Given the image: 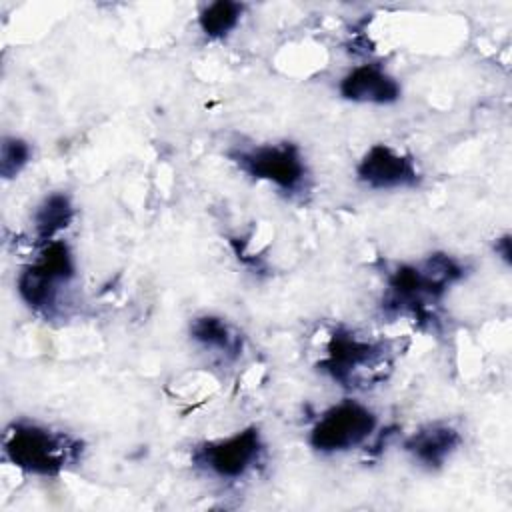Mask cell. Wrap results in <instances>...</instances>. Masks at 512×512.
Wrapping results in <instances>:
<instances>
[{"instance_id": "cell-1", "label": "cell", "mask_w": 512, "mask_h": 512, "mask_svg": "<svg viewBox=\"0 0 512 512\" xmlns=\"http://www.w3.org/2000/svg\"><path fill=\"white\" fill-rule=\"evenodd\" d=\"M464 274L466 268L442 252L430 254L420 264H400L388 274L382 306L392 314H410L422 320L430 314V304L438 302Z\"/></svg>"}, {"instance_id": "cell-2", "label": "cell", "mask_w": 512, "mask_h": 512, "mask_svg": "<svg viewBox=\"0 0 512 512\" xmlns=\"http://www.w3.org/2000/svg\"><path fill=\"white\" fill-rule=\"evenodd\" d=\"M2 452L26 474L58 476L82 460L84 442L36 422H12L4 430Z\"/></svg>"}, {"instance_id": "cell-3", "label": "cell", "mask_w": 512, "mask_h": 512, "mask_svg": "<svg viewBox=\"0 0 512 512\" xmlns=\"http://www.w3.org/2000/svg\"><path fill=\"white\" fill-rule=\"evenodd\" d=\"M392 360L390 342L360 338L350 330H334L318 368L344 388H368L386 380Z\"/></svg>"}, {"instance_id": "cell-4", "label": "cell", "mask_w": 512, "mask_h": 512, "mask_svg": "<svg viewBox=\"0 0 512 512\" xmlns=\"http://www.w3.org/2000/svg\"><path fill=\"white\" fill-rule=\"evenodd\" d=\"M228 158L250 178L268 182L286 194H302L308 188V166L298 144L282 140L240 146Z\"/></svg>"}, {"instance_id": "cell-5", "label": "cell", "mask_w": 512, "mask_h": 512, "mask_svg": "<svg viewBox=\"0 0 512 512\" xmlns=\"http://www.w3.org/2000/svg\"><path fill=\"white\" fill-rule=\"evenodd\" d=\"M76 276L72 248L56 238L44 242L36 258L20 272L16 288L22 302L34 312L48 314L56 308L60 292Z\"/></svg>"}, {"instance_id": "cell-6", "label": "cell", "mask_w": 512, "mask_h": 512, "mask_svg": "<svg viewBox=\"0 0 512 512\" xmlns=\"http://www.w3.org/2000/svg\"><path fill=\"white\" fill-rule=\"evenodd\" d=\"M264 458V440L256 426L238 430L226 438L194 446L192 464L220 480H238L254 470Z\"/></svg>"}, {"instance_id": "cell-7", "label": "cell", "mask_w": 512, "mask_h": 512, "mask_svg": "<svg viewBox=\"0 0 512 512\" xmlns=\"http://www.w3.org/2000/svg\"><path fill=\"white\" fill-rule=\"evenodd\" d=\"M376 424L378 418L368 406L356 400H344L322 412L310 430L308 442L322 454L348 452L364 444L374 434Z\"/></svg>"}, {"instance_id": "cell-8", "label": "cell", "mask_w": 512, "mask_h": 512, "mask_svg": "<svg viewBox=\"0 0 512 512\" xmlns=\"http://www.w3.org/2000/svg\"><path fill=\"white\" fill-rule=\"evenodd\" d=\"M356 176L362 184L374 190L414 188L422 180L416 160L390 144H372L360 158Z\"/></svg>"}, {"instance_id": "cell-9", "label": "cell", "mask_w": 512, "mask_h": 512, "mask_svg": "<svg viewBox=\"0 0 512 512\" xmlns=\"http://www.w3.org/2000/svg\"><path fill=\"white\" fill-rule=\"evenodd\" d=\"M338 90L344 100L376 106L394 104L402 94L398 80L378 64L354 66L348 74H344Z\"/></svg>"}, {"instance_id": "cell-10", "label": "cell", "mask_w": 512, "mask_h": 512, "mask_svg": "<svg viewBox=\"0 0 512 512\" xmlns=\"http://www.w3.org/2000/svg\"><path fill=\"white\" fill-rule=\"evenodd\" d=\"M462 444V434L446 422H430L406 438L404 450L426 468H440Z\"/></svg>"}, {"instance_id": "cell-11", "label": "cell", "mask_w": 512, "mask_h": 512, "mask_svg": "<svg viewBox=\"0 0 512 512\" xmlns=\"http://www.w3.org/2000/svg\"><path fill=\"white\" fill-rule=\"evenodd\" d=\"M190 338L206 350H216L226 358H236L242 350V336L220 316L200 314L190 320Z\"/></svg>"}, {"instance_id": "cell-12", "label": "cell", "mask_w": 512, "mask_h": 512, "mask_svg": "<svg viewBox=\"0 0 512 512\" xmlns=\"http://www.w3.org/2000/svg\"><path fill=\"white\" fill-rule=\"evenodd\" d=\"M74 218V206L68 194H48L34 212V232L40 244L56 240V236L70 226Z\"/></svg>"}, {"instance_id": "cell-13", "label": "cell", "mask_w": 512, "mask_h": 512, "mask_svg": "<svg viewBox=\"0 0 512 512\" xmlns=\"http://www.w3.org/2000/svg\"><path fill=\"white\" fill-rule=\"evenodd\" d=\"M244 4L234 0H216L198 14V26L210 40H224L242 20Z\"/></svg>"}, {"instance_id": "cell-14", "label": "cell", "mask_w": 512, "mask_h": 512, "mask_svg": "<svg viewBox=\"0 0 512 512\" xmlns=\"http://www.w3.org/2000/svg\"><path fill=\"white\" fill-rule=\"evenodd\" d=\"M32 148L18 136H4L0 144V174L4 180L16 178L30 162Z\"/></svg>"}, {"instance_id": "cell-15", "label": "cell", "mask_w": 512, "mask_h": 512, "mask_svg": "<svg viewBox=\"0 0 512 512\" xmlns=\"http://www.w3.org/2000/svg\"><path fill=\"white\" fill-rule=\"evenodd\" d=\"M494 250H496V254L506 262V264H510V234H504V236H500V238H496V242H494Z\"/></svg>"}]
</instances>
